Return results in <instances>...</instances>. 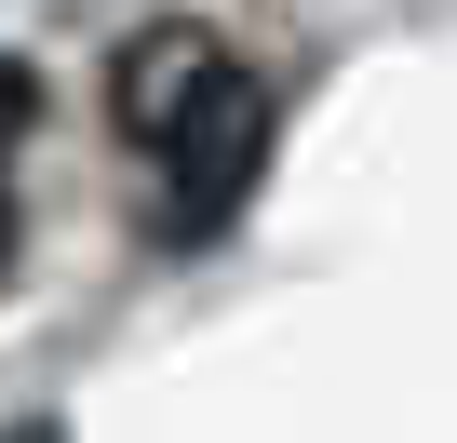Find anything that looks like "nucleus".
<instances>
[{
	"mask_svg": "<svg viewBox=\"0 0 457 443\" xmlns=\"http://www.w3.org/2000/svg\"><path fill=\"white\" fill-rule=\"evenodd\" d=\"M148 161H162V242H215L228 215H243L256 161H270V81H256V68H215L202 108H188Z\"/></svg>",
	"mask_w": 457,
	"mask_h": 443,
	"instance_id": "f257e3e1",
	"label": "nucleus"
},
{
	"mask_svg": "<svg viewBox=\"0 0 457 443\" xmlns=\"http://www.w3.org/2000/svg\"><path fill=\"white\" fill-rule=\"evenodd\" d=\"M215 68H228V54H215L202 28H148V41H121V68H108V121H121L135 148H162V135L202 108Z\"/></svg>",
	"mask_w": 457,
	"mask_h": 443,
	"instance_id": "f03ea898",
	"label": "nucleus"
},
{
	"mask_svg": "<svg viewBox=\"0 0 457 443\" xmlns=\"http://www.w3.org/2000/svg\"><path fill=\"white\" fill-rule=\"evenodd\" d=\"M28 121H41V81L0 54V175H14V148H28Z\"/></svg>",
	"mask_w": 457,
	"mask_h": 443,
	"instance_id": "7ed1b4c3",
	"label": "nucleus"
},
{
	"mask_svg": "<svg viewBox=\"0 0 457 443\" xmlns=\"http://www.w3.org/2000/svg\"><path fill=\"white\" fill-rule=\"evenodd\" d=\"M0 283H14V188H0Z\"/></svg>",
	"mask_w": 457,
	"mask_h": 443,
	"instance_id": "20e7f679",
	"label": "nucleus"
},
{
	"mask_svg": "<svg viewBox=\"0 0 457 443\" xmlns=\"http://www.w3.org/2000/svg\"><path fill=\"white\" fill-rule=\"evenodd\" d=\"M0 443H68V430H41V416H28V430H0Z\"/></svg>",
	"mask_w": 457,
	"mask_h": 443,
	"instance_id": "39448f33",
	"label": "nucleus"
}]
</instances>
